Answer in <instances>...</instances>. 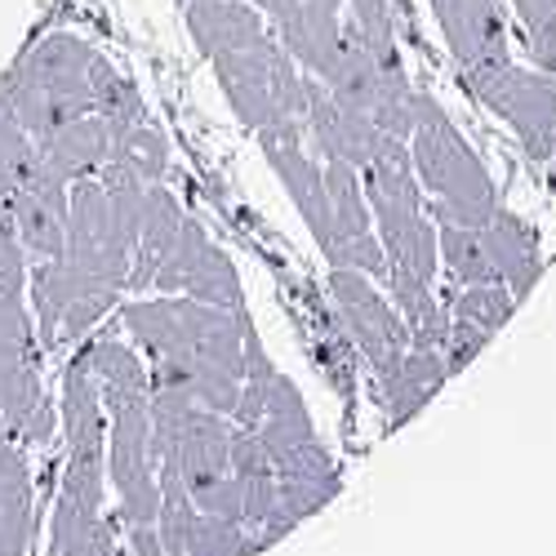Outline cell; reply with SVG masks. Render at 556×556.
<instances>
[{
    "mask_svg": "<svg viewBox=\"0 0 556 556\" xmlns=\"http://www.w3.org/2000/svg\"><path fill=\"white\" fill-rule=\"evenodd\" d=\"M89 63H94V50L72 36H45L36 50L5 76L0 94L10 99L14 121L31 134V143L50 138L59 125L94 112V94H89Z\"/></svg>",
    "mask_w": 556,
    "mask_h": 556,
    "instance_id": "6da1fadb",
    "label": "cell"
},
{
    "mask_svg": "<svg viewBox=\"0 0 556 556\" xmlns=\"http://www.w3.org/2000/svg\"><path fill=\"white\" fill-rule=\"evenodd\" d=\"M414 169L424 174L428 192L437 197V218L441 223H458V227H481L494 218L498 201L494 188L481 169V161L472 156V148L463 143V134L450 125V116L428 99L414 94Z\"/></svg>",
    "mask_w": 556,
    "mask_h": 556,
    "instance_id": "7a4b0ae2",
    "label": "cell"
},
{
    "mask_svg": "<svg viewBox=\"0 0 556 556\" xmlns=\"http://www.w3.org/2000/svg\"><path fill=\"white\" fill-rule=\"evenodd\" d=\"M218 89L227 94L231 112L241 116V125H250L254 134L276 125V121H299L303 125V108H307V72L286 54V45L271 31L250 45V50H231L210 59Z\"/></svg>",
    "mask_w": 556,
    "mask_h": 556,
    "instance_id": "3957f363",
    "label": "cell"
},
{
    "mask_svg": "<svg viewBox=\"0 0 556 556\" xmlns=\"http://www.w3.org/2000/svg\"><path fill=\"white\" fill-rule=\"evenodd\" d=\"M463 85L521 134L530 156H539V161L552 156V148H556V85H552V76L521 72L517 63H507L498 72H485Z\"/></svg>",
    "mask_w": 556,
    "mask_h": 556,
    "instance_id": "277c9868",
    "label": "cell"
},
{
    "mask_svg": "<svg viewBox=\"0 0 556 556\" xmlns=\"http://www.w3.org/2000/svg\"><path fill=\"white\" fill-rule=\"evenodd\" d=\"M152 286L165 290V294H188V299L227 307V312H245L237 267L227 263V254L205 237V227L192 223V218H182L169 254L161 258V267L152 276Z\"/></svg>",
    "mask_w": 556,
    "mask_h": 556,
    "instance_id": "5b68a950",
    "label": "cell"
},
{
    "mask_svg": "<svg viewBox=\"0 0 556 556\" xmlns=\"http://www.w3.org/2000/svg\"><path fill=\"white\" fill-rule=\"evenodd\" d=\"M254 10L271 18V36L307 76L326 80L343 40V0H258Z\"/></svg>",
    "mask_w": 556,
    "mask_h": 556,
    "instance_id": "8992f818",
    "label": "cell"
},
{
    "mask_svg": "<svg viewBox=\"0 0 556 556\" xmlns=\"http://www.w3.org/2000/svg\"><path fill=\"white\" fill-rule=\"evenodd\" d=\"M432 14H437V27L450 45L463 80H477L485 72H498L513 63L498 0H432Z\"/></svg>",
    "mask_w": 556,
    "mask_h": 556,
    "instance_id": "52a82bcc",
    "label": "cell"
},
{
    "mask_svg": "<svg viewBox=\"0 0 556 556\" xmlns=\"http://www.w3.org/2000/svg\"><path fill=\"white\" fill-rule=\"evenodd\" d=\"M67 188H72V182H63L59 174H50L36 161L31 178L10 197L14 231L23 241L27 263H45V258L63 254V241H67Z\"/></svg>",
    "mask_w": 556,
    "mask_h": 556,
    "instance_id": "ba28073f",
    "label": "cell"
},
{
    "mask_svg": "<svg viewBox=\"0 0 556 556\" xmlns=\"http://www.w3.org/2000/svg\"><path fill=\"white\" fill-rule=\"evenodd\" d=\"M182 18H188V31L205 59L250 50L271 31L250 0H192V5H182Z\"/></svg>",
    "mask_w": 556,
    "mask_h": 556,
    "instance_id": "9c48e42d",
    "label": "cell"
},
{
    "mask_svg": "<svg viewBox=\"0 0 556 556\" xmlns=\"http://www.w3.org/2000/svg\"><path fill=\"white\" fill-rule=\"evenodd\" d=\"M36 152H40V165L59 174L63 182L94 178L103 169V161L112 156V129L99 112H85V116L59 125L50 138H40Z\"/></svg>",
    "mask_w": 556,
    "mask_h": 556,
    "instance_id": "30bf717a",
    "label": "cell"
},
{
    "mask_svg": "<svg viewBox=\"0 0 556 556\" xmlns=\"http://www.w3.org/2000/svg\"><path fill=\"white\" fill-rule=\"evenodd\" d=\"M334 299H339V307L348 316V326L356 330V339L365 343V352L388 365L396 343H401V326H396V316L388 312V303L369 290L365 271L334 267Z\"/></svg>",
    "mask_w": 556,
    "mask_h": 556,
    "instance_id": "8fae6325",
    "label": "cell"
},
{
    "mask_svg": "<svg viewBox=\"0 0 556 556\" xmlns=\"http://www.w3.org/2000/svg\"><path fill=\"white\" fill-rule=\"evenodd\" d=\"M182 227V210L178 201L161 188V182H148V197H143V218H138V237H134V254H129V276L125 286L129 290H143L152 286V276L161 267V258L169 254L174 237Z\"/></svg>",
    "mask_w": 556,
    "mask_h": 556,
    "instance_id": "7c38bea8",
    "label": "cell"
},
{
    "mask_svg": "<svg viewBox=\"0 0 556 556\" xmlns=\"http://www.w3.org/2000/svg\"><path fill=\"white\" fill-rule=\"evenodd\" d=\"M31 547V472L23 445H0V556H27Z\"/></svg>",
    "mask_w": 556,
    "mask_h": 556,
    "instance_id": "4fadbf2b",
    "label": "cell"
},
{
    "mask_svg": "<svg viewBox=\"0 0 556 556\" xmlns=\"http://www.w3.org/2000/svg\"><path fill=\"white\" fill-rule=\"evenodd\" d=\"M477 237L485 245V258L494 267L498 281H513L517 290H530L534 276H539V254H534V237L513 218V214H498L490 223L477 227Z\"/></svg>",
    "mask_w": 556,
    "mask_h": 556,
    "instance_id": "5bb4252c",
    "label": "cell"
},
{
    "mask_svg": "<svg viewBox=\"0 0 556 556\" xmlns=\"http://www.w3.org/2000/svg\"><path fill=\"white\" fill-rule=\"evenodd\" d=\"M89 94H94V112L108 121L112 138L143 121V99H138L134 80H125L103 54H94V63H89Z\"/></svg>",
    "mask_w": 556,
    "mask_h": 556,
    "instance_id": "9a60e30c",
    "label": "cell"
},
{
    "mask_svg": "<svg viewBox=\"0 0 556 556\" xmlns=\"http://www.w3.org/2000/svg\"><path fill=\"white\" fill-rule=\"evenodd\" d=\"M348 5H352V31L369 50V59L392 72H405L401 45H396V18H392L396 0H348Z\"/></svg>",
    "mask_w": 556,
    "mask_h": 556,
    "instance_id": "2e32d148",
    "label": "cell"
},
{
    "mask_svg": "<svg viewBox=\"0 0 556 556\" xmlns=\"http://www.w3.org/2000/svg\"><path fill=\"white\" fill-rule=\"evenodd\" d=\"M112 161L134 169L143 182H161L165 169H169V143H165L161 129H152L148 121H138V125H129L125 134L112 138Z\"/></svg>",
    "mask_w": 556,
    "mask_h": 556,
    "instance_id": "e0dca14e",
    "label": "cell"
},
{
    "mask_svg": "<svg viewBox=\"0 0 556 556\" xmlns=\"http://www.w3.org/2000/svg\"><path fill=\"white\" fill-rule=\"evenodd\" d=\"M526 45L543 72H556V0H513Z\"/></svg>",
    "mask_w": 556,
    "mask_h": 556,
    "instance_id": "ac0fdd59",
    "label": "cell"
},
{
    "mask_svg": "<svg viewBox=\"0 0 556 556\" xmlns=\"http://www.w3.org/2000/svg\"><path fill=\"white\" fill-rule=\"evenodd\" d=\"M27 254L14 231L10 201H0V294H27Z\"/></svg>",
    "mask_w": 556,
    "mask_h": 556,
    "instance_id": "d6986e66",
    "label": "cell"
},
{
    "mask_svg": "<svg viewBox=\"0 0 556 556\" xmlns=\"http://www.w3.org/2000/svg\"><path fill=\"white\" fill-rule=\"evenodd\" d=\"M0 441H10V432H5V419H0Z\"/></svg>",
    "mask_w": 556,
    "mask_h": 556,
    "instance_id": "ffe728a7",
    "label": "cell"
},
{
    "mask_svg": "<svg viewBox=\"0 0 556 556\" xmlns=\"http://www.w3.org/2000/svg\"><path fill=\"white\" fill-rule=\"evenodd\" d=\"M50 556H59V552H54V547H50Z\"/></svg>",
    "mask_w": 556,
    "mask_h": 556,
    "instance_id": "44dd1931",
    "label": "cell"
},
{
    "mask_svg": "<svg viewBox=\"0 0 556 556\" xmlns=\"http://www.w3.org/2000/svg\"><path fill=\"white\" fill-rule=\"evenodd\" d=\"M250 5H258V0H250Z\"/></svg>",
    "mask_w": 556,
    "mask_h": 556,
    "instance_id": "7402d4cb",
    "label": "cell"
}]
</instances>
